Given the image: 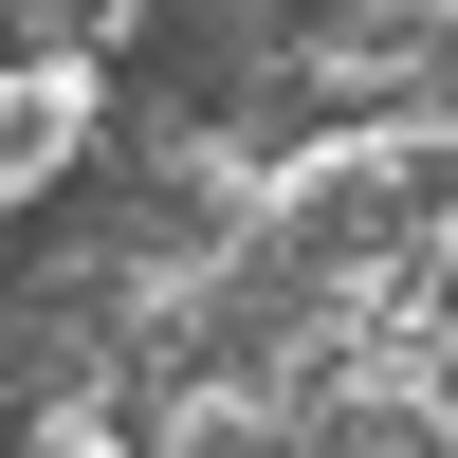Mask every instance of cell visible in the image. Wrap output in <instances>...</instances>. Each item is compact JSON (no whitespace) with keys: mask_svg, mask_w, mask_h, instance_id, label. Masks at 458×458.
<instances>
[{"mask_svg":"<svg viewBox=\"0 0 458 458\" xmlns=\"http://www.w3.org/2000/svg\"><path fill=\"white\" fill-rule=\"evenodd\" d=\"M92 147V37H19L0 55V202H55Z\"/></svg>","mask_w":458,"mask_h":458,"instance_id":"1","label":"cell"},{"mask_svg":"<svg viewBox=\"0 0 458 458\" xmlns=\"http://www.w3.org/2000/svg\"><path fill=\"white\" fill-rule=\"evenodd\" d=\"M19 458H129V422H110V403H37V440Z\"/></svg>","mask_w":458,"mask_h":458,"instance_id":"2","label":"cell"}]
</instances>
